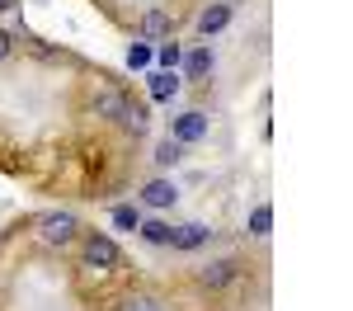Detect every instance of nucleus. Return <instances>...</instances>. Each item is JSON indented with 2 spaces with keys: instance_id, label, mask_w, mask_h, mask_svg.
<instances>
[{
  "instance_id": "obj_1",
  "label": "nucleus",
  "mask_w": 353,
  "mask_h": 311,
  "mask_svg": "<svg viewBox=\"0 0 353 311\" xmlns=\"http://www.w3.org/2000/svg\"><path fill=\"white\" fill-rule=\"evenodd\" d=\"M81 269L90 274H113V269H128V259L118 250V241H109L104 231H81Z\"/></svg>"
},
{
  "instance_id": "obj_2",
  "label": "nucleus",
  "mask_w": 353,
  "mask_h": 311,
  "mask_svg": "<svg viewBox=\"0 0 353 311\" xmlns=\"http://www.w3.org/2000/svg\"><path fill=\"white\" fill-rule=\"evenodd\" d=\"M28 226H38V236H43V245H52V250H66V245H76L81 241L85 226L71 217V212H43V217H33Z\"/></svg>"
},
{
  "instance_id": "obj_3",
  "label": "nucleus",
  "mask_w": 353,
  "mask_h": 311,
  "mask_svg": "<svg viewBox=\"0 0 353 311\" xmlns=\"http://www.w3.org/2000/svg\"><path fill=\"white\" fill-rule=\"evenodd\" d=\"M123 104H128V90L113 81V76H99V85H94V94L85 99V109H90V118H99V123H118V113H123Z\"/></svg>"
},
{
  "instance_id": "obj_4",
  "label": "nucleus",
  "mask_w": 353,
  "mask_h": 311,
  "mask_svg": "<svg viewBox=\"0 0 353 311\" xmlns=\"http://www.w3.org/2000/svg\"><path fill=\"white\" fill-rule=\"evenodd\" d=\"M241 274H245L241 259H212V264H203V269H198V288H203V292H226Z\"/></svg>"
},
{
  "instance_id": "obj_5",
  "label": "nucleus",
  "mask_w": 353,
  "mask_h": 311,
  "mask_svg": "<svg viewBox=\"0 0 353 311\" xmlns=\"http://www.w3.org/2000/svg\"><path fill=\"white\" fill-rule=\"evenodd\" d=\"M170 137L179 141V146H193V141H203L208 137V113H179L174 123H170Z\"/></svg>"
},
{
  "instance_id": "obj_6",
  "label": "nucleus",
  "mask_w": 353,
  "mask_h": 311,
  "mask_svg": "<svg viewBox=\"0 0 353 311\" xmlns=\"http://www.w3.org/2000/svg\"><path fill=\"white\" fill-rule=\"evenodd\" d=\"M118 128H123L132 141H141V137H146V128H151V109H146L141 99L128 94V104H123V113H118Z\"/></svg>"
},
{
  "instance_id": "obj_7",
  "label": "nucleus",
  "mask_w": 353,
  "mask_h": 311,
  "mask_svg": "<svg viewBox=\"0 0 353 311\" xmlns=\"http://www.w3.org/2000/svg\"><path fill=\"white\" fill-rule=\"evenodd\" d=\"M174 24H179V14H170V10H146L141 14V38H165V33H174Z\"/></svg>"
},
{
  "instance_id": "obj_8",
  "label": "nucleus",
  "mask_w": 353,
  "mask_h": 311,
  "mask_svg": "<svg viewBox=\"0 0 353 311\" xmlns=\"http://www.w3.org/2000/svg\"><path fill=\"white\" fill-rule=\"evenodd\" d=\"M141 203H146V208H174V203H179V189H174L170 179H151V184L141 189Z\"/></svg>"
},
{
  "instance_id": "obj_9",
  "label": "nucleus",
  "mask_w": 353,
  "mask_h": 311,
  "mask_svg": "<svg viewBox=\"0 0 353 311\" xmlns=\"http://www.w3.org/2000/svg\"><path fill=\"white\" fill-rule=\"evenodd\" d=\"M212 61H217V57H212V48H193V52H184V61H179V66H184V76H189V81H203V76L212 71Z\"/></svg>"
},
{
  "instance_id": "obj_10",
  "label": "nucleus",
  "mask_w": 353,
  "mask_h": 311,
  "mask_svg": "<svg viewBox=\"0 0 353 311\" xmlns=\"http://www.w3.org/2000/svg\"><path fill=\"white\" fill-rule=\"evenodd\" d=\"M208 236H212V226L193 222V226H179L170 245H174V250H198V245H208Z\"/></svg>"
},
{
  "instance_id": "obj_11",
  "label": "nucleus",
  "mask_w": 353,
  "mask_h": 311,
  "mask_svg": "<svg viewBox=\"0 0 353 311\" xmlns=\"http://www.w3.org/2000/svg\"><path fill=\"white\" fill-rule=\"evenodd\" d=\"M226 24H231V5H208V10L198 14V33H208V38L221 33Z\"/></svg>"
},
{
  "instance_id": "obj_12",
  "label": "nucleus",
  "mask_w": 353,
  "mask_h": 311,
  "mask_svg": "<svg viewBox=\"0 0 353 311\" xmlns=\"http://www.w3.org/2000/svg\"><path fill=\"white\" fill-rule=\"evenodd\" d=\"M146 90H151V99H174V94H179V76H174V71H151Z\"/></svg>"
},
{
  "instance_id": "obj_13",
  "label": "nucleus",
  "mask_w": 353,
  "mask_h": 311,
  "mask_svg": "<svg viewBox=\"0 0 353 311\" xmlns=\"http://www.w3.org/2000/svg\"><path fill=\"white\" fill-rule=\"evenodd\" d=\"M137 236H141V241H151V245H170V241H174V226L156 222V217H151V222L141 217V226H137Z\"/></svg>"
},
{
  "instance_id": "obj_14",
  "label": "nucleus",
  "mask_w": 353,
  "mask_h": 311,
  "mask_svg": "<svg viewBox=\"0 0 353 311\" xmlns=\"http://www.w3.org/2000/svg\"><path fill=\"white\" fill-rule=\"evenodd\" d=\"M269 231H273V208H269V203H254V212H250V236L264 241Z\"/></svg>"
},
{
  "instance_id": "obj_15",
  "label": "nucleus",
  "mask_w": 353,
  "mask_h": 311,
  "mask_svg": "<svg viewBox=\"0 0 353 311\" xmlns=\"http://www.w3.org/2000/svg\"><path fill=\"white\" fill-rule=\"evenodd\" d=\"M123 311H170V307L156 292H132V297H123Z\"/></svg>"
},
{
  "instance_id": "obj_16",
  "label": "nucleus",
  "mask_w": 353,
  "mask_h": 311,
  "mask_svg": "<svg viewBox=\"0 0 353 311\" xmlns=\"http://www.w3.org/2000/svg\"><path fill=\"white\" fill-rule=\"evenodd\" d=\"M179 161H184V146H179V141H174V137H170V141H161V146H156V165H161V170L179 165Z\"/></svg>"
},
{
  "instance_id": "obj_17",
  "label": "nucleus",
  "mask_w": 353,
  "mask_h": 311,
  "mask_svg": "<svg viewBox=\"0 0 353 311\" xmlns=\"http://www.w3.org/2000/svg\"><path fill=\"white\" fill-rule=\"evenodd\" d=\"M113 226H118V231H137V226H141V208H132V203L113 208Z\"/></svg>"
},
{
  "instance_id": "obj_18",
  "label": "nucleus",
  "mask_w": 353,
  "mask_h": 311,
  "mask_svg": "<svg viewBox=\"0 0 353 311\" xmlns=\"http://www.w3.org/2000/svg\"><path fill=\"white\" fill-rule=\"evenodd\" d=\"M156 61H161V71H174V66L184 61V48H179V43H161V48H156Z\"/></svg>"
},
{
  "instance_id": "obj_19",
  "label": "nucleus",
  "mask_w": 353,
  "mask_h": 311,
  "mask_svg": "<svg viewBox=\"0 0 353 311\" xmlns=\"http://www.w3.org/2000/svg\"><path fill=\"white\" fill-rule=\"evenodd\" d=\"M151 43H132V48H128V66H132V71H141V66H151Z\"/></svg>"
},
{
  "instance_id": "obj_20",
  "label": "nucleus",
  "mask_w": 353,
  "mask_h": 311,
  "mask_svg": "<svg viewBox=\"0 0 353 311\" xmlns=\"http://www.w3.org/2000/svg\"><path fill=\"white\" fill-rule=\"evenodd\" d=\"M10 52H14V43H10V33H0V61H5Z\"/></svg>"
},
{
  "instance_id": "obj_21",
  "label": "nucleus",
  "mask_w": 353,
  "mask_h": 311,
  "mask_svg": "<svg viewBox=\"0 0 353 311\" xmlns=\"http://www.w3.org/2000/svg\"><path fill=\"white\" fill-rule=\"evenodd\" d=\"M14 5H19V0H0V14H5V10H14Z\"/></svg>"
}]
</instances>
